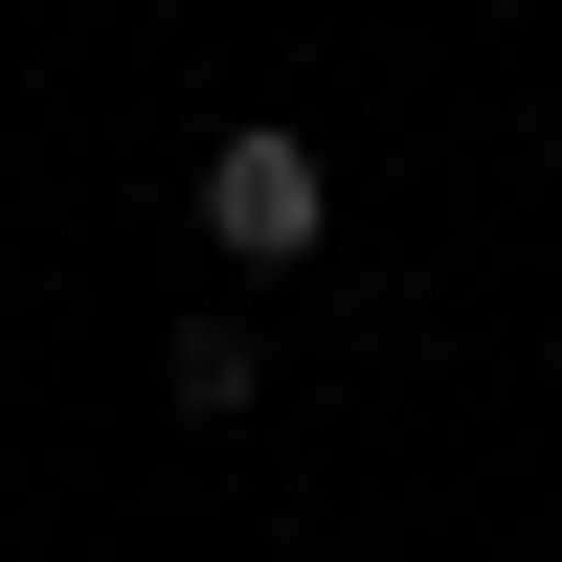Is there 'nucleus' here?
I'll return each instance as SVG.
<instances>
[{"mask_svg": "<svg viewBox=\"0 0 562 562\" xmlns=\"http://www.w3.org/2000/svg\"><path fill=\"white\" fill-rule=\"evenodd\" d=\"M315 225H338V158L315 135H203V248L225 270H315Z\"/></svg>", "mask_w": 562, "mask_h": 562, "instance_id": "f257e3e1", "label": "nucleus"}, {"mask_svg": "<svg viewBox=\"0 0 562 562\" xmlns=\"http://www.w3.org/2000/svg\"><path fill=\"white\" fill-rule=\"evenodd\" d=\"M158 383L203 405V428H248V383H270V338H248V315H180V360H158Z\"/></svg>", "mask_w": 562, "mask_h": 562, "instance_id": "f03ea898", "label": "nucleus"}]
</instances>
